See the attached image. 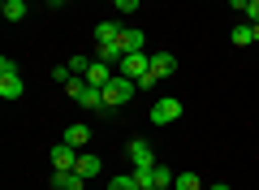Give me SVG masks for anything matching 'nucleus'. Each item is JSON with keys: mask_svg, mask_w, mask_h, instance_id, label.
Listing matches in <instances>:
<instances>
[{"mask_svg": "<svg viewBox=\"0 0 259 190\" xmlns=\"http://www.w3.org/2000/svg\"><path fill=\"white\" fill-rule=\"evenodd\" d=\"M0 13H5L9 22H22L30 9H26V0H5V5H0Z\"/></svg>", "mask_w": 259, "mask_h": 190, "instance_id": "nucleus-16", "label": "nucleus"}, {"mask_svg": "<svg viewBox=\"0 0 259 190\" xmlns=\"http://www.w3.org/2000/svg\"><path fill=\"white\" fill-rule=\"evenodd\" d=\"M112 39H121V26H112V22H100V26H95V44H112Z\"/></svg>", "mask_w": 259, "mask_h": 190, "instance_id": "nucleus-17", "label": "nucleus"}, {"mask_svg": "<svg viewBox=\"0 0 259 190\" xmlns=\"http://www.w3.org/2000/svg\"><path fill=\"white\" fill-rule=\"evenodd\" d=\"M108 190H143V186H139V177H134V173H121V177L108 181Z\"/></svg>", "mask_w": 259, "mask_h": 190, "instance_id": "nucleus-18", "label": "nucleus"}, {"mask_svg": "<svg viewBox=\"0 0 259 190\" xmlns=\"http://www.w3.org/2000/svg\"><path fill=\"white\" fill-rule=\"evenodd\" d=\"M0 95H5V100H22V95H26L22 69H18V61H9V56H0Z\"/></svg>", "mask_w": 259, "mask_h": 190, "instance_id": "nucleus-3", "label": "nucleus"}, {"mask_svg": "<svg viewBox=\"0 0 259 190\" xmlns=\"http://www.w3.org/2000/svg\"><path fill=\"white\" fill-rule=\"evenodd\" d=\"M255 44H259V22H255Z\"/></svg>", "mask_w": 259, "mask_h": 190, "instance_id": "nucleus-25", "label": "nucleus"}, {"mask_svg": "<svg viewBox=\"0 0 259 190\" xmlns=\"http://www.w3.org/2000/svg\"><path fill=\"white\" fill-rule=\"evenodd\" d=\"M78 173H82L87 181H91V177H100V173H104V160H100L95 151H78Z\"/></svg>", "mask_w": 259, "mask_h": 190, "instance_id": "nucleus-9", "label": "nucleus"}, {"mask_svg": "<svg viewBox=\"0 0 259 190\" xmlns=\"http://www.w3.org/2000/svg\"><path fill=\"white\" fill-rule=\"evenodd\" d=\"M173 121H182V100L177 95H160L151 104V126H173Z\"/></svg>", "mask_w": 259, "mask_h": 190, "instance_id": "nucleus-4", "label": "nucleus"}, {"mask_svg": "<svg viewBox=\"0 0 259 190\" xmlns=\"http://www.w3.org/2000/svg\"><path fill=\"white\" fill-rule=\"evenodd\" d=\"M69 78H74V69H69V65H52V82H61V87H65Z\"/></svg>", "mask_w": 259, "mask_h": 190, "instance_id": "nucleus-21", "label": "nucleus"}, {"mask_svg": "<svg viewBox=\"0 0 259 190\" xmlns=\"http://www.w3.org/2000/svg\"><path fill=\"white\" fill-rule=\"evenodd\" d=\"M212 190H229V186H225V181H216V186H212Z\"/></svg>", "mask_w": 259, "mask_h": 190, "instance_id": "nucleus-24", "label": "nucleus"}, {"mask_svg": "<svg viewBox=\"0 0 259 190\" xmlns=\"http://www.w3.org/2000/svg\"><path fill=\"white\" fill-rule=\"evenodd\" d=\"M56 186L61 190H87V177L78 169H69V173H56Z\"/></svg>", "mask_w": 259, "mask_h": 190, "instance_id": "nucleus-13", "label": "nucleus"}, {"mask_svg": "<svg viewBox=\"0 0 259 190\" xmlns=\"http://www.w3.org/2000/svg\"><path fill=\"white\" fill-rule=\"evenodd\" d=\"M52 190H61V186H52Z\"/></svg>", "mask_w": 259, "mask_h": 190, "instance_id": "nucleus-27", "label": "nucleus"}, {"mask_svg": "<svg viewBox=\"0 0 259 190\" xmlns=\"http://www.w3.org/2000/svg\"><path fill=\"white\" fill-rule=\"evenodd\" d=\"M134 91H139V82H134V78L112 73V82L104 87V108H125V104L134 100Z\"/></svg>", "mask_w": 259, "mask_h": 190, "instance_id": "nucleus-1", "label": "nucleus"}, {"mask_svg": "<svg viewBox=\"0 0 259 190\" xmlns=\"http://www.w3.org/2000/svg\"><path fill=\"white\" fill-rule=\"evenodd\" d=\"M48 160H52V173H69V169H78V147L56 143L52 151H48Z\"/></svg>", "mask_w": 259, "mask_h": 190, "instance_id": "nucleus-6", "label": "nucleus"}, {"mask_svg": "<svg viewBox=\"0 0 259 190\" xmlns=\"http://www.w3.org/2000/svg\"><path fill=\"white\" fill-rule=\"evenodd\" d=\"M246 22H259V0H246Z\"/></svg>", "mask_w": 259, "mask_h": 190, "instance_id": "nucleus-23", "label": "nucleus"}, {"mask_svg": "<svg viewBox=\"0 0 259 190\" xmlns=\"http://www.w3.org/2000/svg\"><path fill=\"white\" fill-rule=\"evenodd\" d=\"M139 5H143V0H112V9H117V13H134Z\"/></svg>", "mask_w": 259, "mask_h": 190, "instance_id": "nucleus-22", "label": "nucleus"}, {"mask_svg": "<svg viewBox=\"0 0 259 190\" xmlns=\"http://www.w3.org/2000/svg\"><path fill=\"white\" fill-rule=\"evenodd\" d=\"M65 95H69L78 108H104V91L91 87L87 78H69V82H65Z\"/></svg>", "mask_w": 259, "mask_h": 190, "instance_id": "nucleus-2", "label": "nucleus"}, {"mask_svg": "<svg viewBox=\"0 0 259 190\" xmlns=\"http://www.w3.org/2000/svg\"><path fill=\"white\" fill-rule=\"evenodd\" d=\"M173 190H203V186H199V177H194V173H177Z\"/></svg>", "mask_w": 259, "mask_h": 190, "instance_id": "nucleus-20", "label": "nucleus"}, {"mask_svg": "<svg viewBox=\"0 0 259 190\" xmlns=\"http://www.w3.org/2000/svg\"><path fill=\"white\" fill-rule=\"evenodd\" d=\"M91 61H95V56H69L65 65L74 69V78H87V69H91Z\"/></svg>", "mask_w": 259, "mask_h": 190, "instance_id": "nucleus-19", "label": "nucleus"}, {"mask_svg": "<svg viewBox=\"0 0 259 190\" xmlns=\"http://www.w3.org/2000/svg\"><path fill=\"white\" fill-rule=\"evenodd\" d=\"M121 56H125V52H121V44H117V39H112V44H95V61L112 65V69L121 65Z\"/></svg>", "mask_w": 259, "mask_h": 190, "instance_id": "nucleus-11", "label": "nucleus"}, {"mask_svg": "<svg viewBox=\"0 0 259 190\" xmlns=\"http://www.w3.org/2000/svg\"><path fill=\"white\" fill-rule=\"evenodd\" d=\"M61 143H69V147H78V151H82L87 143H91V126H69L61 134Z\"/></svg>", "mask_w": 259, "mask_h": 190, "instance_id": "nucleus-12", "label": "nucleus"}, {"mask_svg": "<svg viewBox=\"0 0 259 190\" xmlns=\"http://www.w3.org/2000/svg\"><path fill=\"white\" fill-rule=\"evenodd\" d=\"M117 44H121V52H143L147 35H143L139 26H125V30H121V39H117Z\"/></svg>", "mask_w": 259, "mask_h": 190, "instance_id": "nucleus-10", "label": "nucleus"}, {"mask_svg": "<svg viewBox=\"0 0 259 190\" xmlns=\"http://www.w3.org/2000/svg\"><path fill=\"white\" fill-rule=\"evenodd\" d=\"M151 73H156V78H173L177 73V56L173 52H156L151 56Z\"/></svg>", "mask_w": 259, "mask_h": 190, "instance_id": "nucleus-8", "label": "nucleus"}, {"mask_svg": "<svg viewBox=\"0 0 259 190\" xmlns=\"http://www.w3.org/2000/svg\"><path fill=\"white\" fill-rule=\"evenodd\" d=\"M125 156L134 160V169H156V156H151V147L143 143V138H130V143H125Z\"/></svg>", "mask_w": 259, "mask_h": 190, "instance_id": "nucleus-7", "label": "nucleus"}, {"mask_svg": "<svg viewBox=\"0 0 259 190\" xmlns=\"http://www.w3.org/2000/svg\"><path fill=\"white\" fill-rule=\"evenodd\" d=\"M229 39H233L238 48H250V44H255V22H246V26H233Z\"/></svg>", "mask_w": 259, "mask_h": 190, "instance_id": "nucleus-15", "label": "nucleus"}, {"mask_svg": "<svg viewBox=\"0 0 259 190\" xmlns=\"http://www.w3.org/2000/svg\"><path fill=\"white\" fill-rule=\"evenodd\" d=\"M143 190H160V186H143Z\"/></svg>", "mask_w": 259, "mask_h": 190, "instance_id": "nucleus-26", "label": "nucleus"}, {"mask_svg": "<svg viewBox=\"0 0 259 190\" xmlns=\"http://www.w3.org/2000/svg\"><path fill=\"white\" fill-rule=\"evenodd\" d=\"M173 181H177V173H173V169H164V164H156V169H151V186L173 190Z\"/></svg>", "mask_w": 259, "mask_h": 190, "instance_id": "nucleus-14", "label": "nucleus"}, {"mask_svg": "<svg viewBox=\"0 0 259 190\" xmlns=\"http://www.w3.org/2000/svg\"><path fill=\"white\" fill-rule=\"evenodd\" d=\"M117 73H125V78H134V82L147 78V73H151V56L147 52H125L121 65H117Z\"/></svg>", "mask_w": 259, "mask_h": 190, "instance_id": "nucleus-5", "label": "nucleus"}]
</instances>
